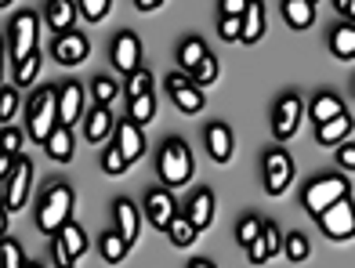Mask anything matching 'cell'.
Here are the masks:
<instances>
[{"label": "cell", "mask_w": 355, "mask_h": 268, "mask_svg": "<svg viewBox=\"0 0 355 268\" xmlns=\"http://www.w3.org/2000/svg\"><path fill=\"white\" fill-rule=\"evenodd\" d=\"M69 211H73V193H69L66 185L51 188V193H47V199H44V207H40V214H37L40 232L58 235L62 229L69 225Z\"/></svg>", "instance_id": "1"}, {"label": "cell", "mask_w": 355, "mask_h": 268, "mask_svg": "<svg viewBox=\"0 0 355 268\" xmlns=\"http://www.w3.org/2000/svg\"><path fill=\"white\" fill-rule=\"evenodd\" d=\"M29 134H33L37 141H44L47 145V138H51L58 131V94L55 91H40L37 98H33V109H29Z\"/></svg>", "instance_id": "2"}, {"label": "cell", "mask_w": 355, "mask_h": 268, "mask_svg": "<svg viewBox=\"0 0 355 268\" xmlns=\"http://www.w3.org/2000/svg\"><path fill=\"white\" fill-rule=\"evenodd\" d=\"M348 196V181L341 175H330V178H319L309 185V193H304V207H309L315 217H322L334 203H341Z\"/></svg>", "instance_id": "3"}, {"label": "cell", "mask_w": 355, "mask_h": 268, "mask_svg": "<svg viewBox=\"0 0 355 268\" xmlns=\"http://www.w3.org/2000/svg\"><path fill=\"white\" fill-rule=\"evenodd\" d=\"M159 178H164L171 188H182L189 178H192V156L182 141H171L159 156Z\"/></svg>", "instance_id": "4"}, {"label": "cell", "mask_w": 355, "mask_h": 268, "mask_svg": "<svg viewBox=\"0 0 355 268\" xmlns=\"http://www.w3.org/2000/svg\"><path fill=\"white\" fill-rule=\"evenodd\" d=\"M84 247H87V235L80 232L76 225H66L58 235H55V265L58 268H73L76 265V258L84 254Z\"/></svg>", "instance_id": "5"}, {"label": "cell", "mask_w": 355, "mask_h": 268, "mask_svg": "<svg viewBox=\"0 0 355 268\" xmlns=\"http://www.w3.org/2000/svg\"><path fill=\"white\" fill-rule=\"evenodd\" d=\"M37 55V19L33 15H19L15 19V33H11V58L22 62Z\"/></svg>", "instance_id": "6"}, {"label": "cell", "mask_w": 355, "mask_h": 268, "mask_svg": "<svg viewBox=\"0 0 355 268\" xmlns=\"http://www.w3.org/2000/svg\"><path fill=\"white\" fill-rule=\"evenodd\" d=\"M29 185H33V167H29L26 160H19V163H15V170H11V178L4 181V203H8V211H22L26 207Z\"/></svg>", "instance_id": "7"}, {"label": "cell", "mask_w": 355, "mask_h": 268, "mask_svg": "<svg viewBox=\"0 0 355 268\" xmlns=\"http://www.w3.org/2000/svg\"><path fill=\"white\" fill-rule=\"evenodd\" d=\"M319 225L327 235H334V240H348V235H355V207L348 199L334 203V207L319 217Z\"/></svg>", "instance_id": "8"}, {"label": "cell", "mask_w": 355, "mask_h": 268, "mask_svg": "<svg viewBox=\"0 0 355 268\" xmlns=\"http://www.w3.org/2000/svg\"><path fill=\"white\" fill-rule=\"evenodd\" d=\"M290 178H294L290 156H286V152H272V156H268V163H265V188H268V196H279V193H286Z\"/></svg>", "instance_id": "9"}, {"label": "cell", "mask_w": 355, "mask_h": 268, "mask_svg": "<svg viewBox=\"0 0 355 268\" xmlns=\"http://www.w3.org/2000/svg\"><path fill=\"white\" fill-rule=\"evenodd\" d=\"M138 62H141V44L135 33H123L116 44H112V66H116L120 73L135 76L138 73Z\"/></svg>", "instance_id": "10"}, {"label": "cell", "mask_w": 355, "mask_h": 268, "mask_svg": "<svg viewBox=\"0 0 355 268\" xmlns=\"http://www.w3.org/2000/svg\"><path fill=\"white\" fill-rule=\"evenodd\" d=\"M171 102L182 109L185 116H192V113L203 109V91L192 87L189 80H182V76H171Z\"/></svg>", "instance_id": "11"}, {"label": "cell", "mask_w": 355, "mask_h": 268, "mask_svg": "<svg viewBox=\"0 0 355 268\" xmlns=\"http://www.w3.org/2000/svg\"><path fill=\"white\" fill-rule=\"evenodd\" d=\"M55 58L62 62V66H80V62L87 58V40L80 37V33H62L58 40H55Z\"/></svg>", "instance_id": "12"}, {"label": "cell", "mask_w": 355, "mask_h": 268, "mask_svg": "<svg viewBox=\"0 0 355 268\" xmlns=\"http://www.w3.org/2000/svg\"><path fill=\"white\" fill-rule=\"evenodd\" d=\"M145 214H149V222H153V229H171V222H174V199L167 196V193H149L145 196Z\"/></svg>", "instance_id": "13"}, {"label": "cell", "mask_w": 355, "mask_h": 268, "mask_svg": "<svg viewBox=\"0 0 355 268\" xmlns=\"http://www.w3.org/2000/svg\"><path fill=\"white\" fill-rule=\"evenodd\" d=\"M80 113H84V91H80V84H66V91L58 94V120L66 123H76Z\"/></svg>", "instance_id": "14"}, {"label": "cell", "mask_w": 355, "mask_h": 268, "mask_svg": "<svg viewBox=\"0 0 355 268\" xmlns=\"http://www.w3.org/2000/svg\"><path fill=\"white\" fill-rule=\"evenodd\" d=\"M301 123V98H283L276 109V134L279 138H294Z\"/></svg>", "instance_id": "15"}, {"label": "cell", "mask_w": 355, "mask_h": 268, "mask_svg": "<svg viewBox=\"0 0 355 268\" xmlns=\"http://www.w3.org/2000/svg\"><path fill=\"white\" fill-rule=\"evenodd\" d=\"M116 149H120V156H123L127 163H135L138 156L145 152V141H141V131L135 127L131 120H127V123H120V131H116Z\"/></svg>", "instance_id": "16"}, {"label": "cell", "mask_w": 355, "mask_h": 268, "mask_svg": "<svg viewBox=\"0 0 355 268\" xmlns=\"http://www.w3.org/2000/svg\"><path fill=\"white\" fill-rule=\"evenodd\" d=\"M207 149H211V156L218 163H229L232 160V131L221 127V123H214V127L207 131Z\"/></svg>", "instance_id": "17"}, {"label": "cell", "mask_w": 355, "mask_h": 268, "mask_svg": "<svg viewBox=\"0 0 355 268\" xmlns=\"http://www.w3.org/2000/svg\"><path fill=\"white\" fill-rule=\"evenodd\" d=\"M279 243H283V240H279V232L272 229V225H265V232H261V235H257V240L247 247V250H250V261H254V265H265V261L279 250Z\"/></svg>", "instance_id": "18"}, {"label": "cell", "mask_w": 355, "mask_h": 268, "mask_svg": "<svg viewBox=\"0 0 355 268\" xmlns=\"http://www.w3.org/2000/svg\"><path fill=\"white\" fill-rule=\"evenodd\" d=\"M116 225H120L123 243L131 247V243L138 240V211H135V203H127V199L116 203Z\"/></svg>", "instance_id": "19"}, {"label": "cell", "mask_w": 355, "mask_h": 268, "mask_svg": "<svg viewBox=\"0 0 355 268\" xmlns=\"http://www.w3.org/2000/svg\"><path fill=\"white\" fill-rule=\"evenodd\" d=\"M211 217H214V196L211 193H200L196 199L189 203V222L196 225V229H207V225H211Z\"/></svg>", "instance_id": "20"}, {"label": "cell", "mask_w": 355, "mask_h": 268, "mask_svg": "<svg viewBox=\"0 0 355 268\" xmlns=\"http://www.w3.org/2000/svg\"><path fill=\"white\" fill-rule=\"evenodd\" d=\"M283 15H286V22L294 26V29H309L315 8L309 4V0H286V4H283Z\"/></svg>", "instance_id": "21"}, {"label": "cell", "mask_w": 355, "mask_h": 268, "mask_svg": "<svg viewBox=\"0 0 355 268\" xmlns=\"http://www.w3.org/2000/svg\"><path fill=\"white\" fill-rule=\"evenodd\" d=\"M312 116H315V123L322 127V123H330V120H337V116H345V109H341V102H337L334 94H319V98L312 102Z\"/></svg>", "instance_id": "22"}, {"label": "cell", "mask_w": 355, "mask_h": 268, "mask_svg": "<svg viewBox=\"0 0 355 268\" xmlns=\"http://www.w3.org/2000/svg\"><path fill=\"white\" fill-rule=\"evenodd\" d=\"M261 33H265V11H261V4H250L243 15V37L239 40L254 44V40H261Z\"/></svg>", "instance_id": "23"}, {"label": "cell", "mask_w": 355, "mask_h": 268, "mask_svg": "<svg viewBox=\"0 0 355 268\" xmlns=\"http://www.w3.org/2000/svg\"><path fill=\"white\" fill-rule=\"evenodd\" d=\"M167 235H171L174 247H192V243H196V235H200V229L192 225L189 217H174L171 229H167Z\"/></svg>", "instance_id": "24"}, {"label": "cell", "mask_w": 355, "mask_h": 268, "mask_svg": "<svg viewBox=\"0 0 355 268\" xmlns=\"http://www.w3.org/2000/svg\"><path fill=\"white\" fill-rule=\"evenodd\" d=\"M73 15H76V8L69 4V0H55V4L47 8V22H51V26L58 29V33H69Z\"/></svg>", "instance_id": "25"}, {"label": "cell", "mask_w": 355, "mask_h": 268, "mask_svg": "<svg viewBox=\"0 0 355 268\" xmlns=\"http://www.w3.org/2000/svg\"><path fill=\"white\" fill-rule=\"evenodd\" d=\"M47 156H51V160H58V163H66L69 156H73V138H69L66 127H58L51 138H47Z\"/></svg>", "instance_id": "26"}, {"label": "cell", "mask_w": 355, "mask_h": 268, "mask_svg": "<svg viewBox=\"0 0 355 268\" xmlns=\"http://www.w3.org/2000/svg\"><path fill=\"white\" fill-rule=\"evenodd\" d=\"M348 127H352V120L337 116V120H330V123H322V127H319V141H322V145H337V141L348 134Z\"/></svg>", "instance_id": "27"}, {"label": "cell", "mask_w": 355, "mask_h": 268, "mask_svg": "<svg viewBox=\"0 0 355 268\" xmlns=\"http://www.w3.org/2000/svg\"><path fill=\"white\" fill-rule=\"evenodd\" d=\"M109 131H112V116L105 113V109H94L91 120H87V138L91 141H105Z\"/></svg>", "instance_id": "28"}, {"label": "cell", "mask_w": 355, "mask_h": 268, "mask_svg": "<svg viewBox=\"0 0 355 268\" xmlns=\"http://www.w3.org/2000/svg\"><path fill=\"white\" fill-rule=\"evenodd\" d=\"M123 254H127L123 235H120V232H109L105 240H102V258H105L109 265H123Z\"/></svg>", "instance_id": "29"}, {"label": "cell", "mask_w": 355, "mask_h": 268, "mask_svg": "<svg viewBox=\"0 0 355 268\" xmlns=\"http://www.w3.org/2000/svg\"><path fill=\"white\" fill-rule=\"evenodd\" d=\"M153 116H156V98H153V94H145V98H135L131 102V123H135V127L149 123Z\"/></svg>", "instance_id": "30"}, {"label": "cell", "mask_w": 355, "mask_h": 268, "mask_svg": "<svg viewBox=\"0 0 355 268\" xmlns=\"http://www.w3.org/2000/svg\"><path fill=\"white\" fill-rule=\"evenodd\" d=\"M334 55L355 58V26H341V29L334 33Z\"/></svg>", "instance_id": "31"}, {"label": "cell", "mask_w": 355, "mask_h": 268, "mask_svg": "<svg viewBox=\"0 0 355 268\" xmlns=\"http://www.w3.org/2000/svg\"><path fill=\"white\" fill-rule=\"evenodd\" d=\"M207 58V47L200 44V40H189V44H182V55H178V62H182V69H196L200 62Z\"/></svg>", "instance_id": "32"}, {"label": "cell", "mask_w": 355, "mask_h": 268, "mask_svg": "<svg viewBox=\"0 0 355 268\" xmlns=\"http://www.w3.org/2000/svg\"><path fill=\"white\" fill-rule=\"evenodd\" d=\"M218 80V62L214 55H207L196 69H192V87H207V84H214Z\"/></svg>", "instance_id": "33"}, {"label": "cell", "mask_w": 355, "mask_h": 268, "mask_svg": "<svg viewBox=\"0 0 355 268\" xmlns=\"http://www.w3.org/2000/svg\"><path fill=\"white\" fill-rule=\"evenodd\" d=\"M0 268H26L22 250L15 247L11 240H0Z\"/></svg>", "instance_id": "34"}, {"label": "cell", "mask_w": 355, "mask_h": 268, "mask_svg": "<svg viewBox=\"0 0 355 268\" xmlns=\"http://www.w3.org/2000/svg\"><path fill=\"white\" fill-rule=\"evenodd\" d=\"M37 73H40V55H33V58H26L19 69H15V84L19 87H26V84H33L37 80Z\"/></svg>", "instance_id": "35"}, {"label": "cell", "mask_w": 355, "mask_h": 268, "mask_svg": "<svg viewBox=\"0 0 355 268\" xmlns=\"http://www.w3.org/2000/svg\"><path fill=\"white\" fill-rule=\"evenodd\" d=\"M127 91H131V102H135V98H145V94H153V76L138 69V73L131 76V84H127Z\"/></svg>", "instance_id": "36"}, {"label": "cell", "mask_w": 355, "mask_h": 268, "mask_svg": "<svg viewBox=\"0 0 355 268\" xmlns=\"http://www.w3.org/2000/svg\"><path fill=\"white\" fill-rule=\"evenodd\" d=\"M286 247V254H290V261H304V258H309V240H304V235H290V240L283 243Z\"/></svg>", "instance_id": "37"}, {"label": "cell", "mask_w": 355, "mask_h": 268, "mask_svg": "<svg viewBox=\"0 0 355 268\" xmlns=\"http://www.w3.org/2000/svg\"><path fill=\"white\" fill-rule=\"evenodd\" d=\"M80 11H84L91 22H98L109 15V0H80Z\"/></svg>", "instance_id": "38"}, {"label": "cell", "mask_w": 355, "mask_h": 268, "mask_svg": "<svg viewBox=\"0 0 355 268\" xmlns=\"http://www.w3.org/2000/svg\"><path fill=\"white\" fill-rule=\"evenodd\" d=\"M261 232H265V225L257 222V217H247V222L239 225V243H243V247H250V243H254Z\"/></svg>", "instance_id": "39"}, {"label": "cell", "mask_w": 355, "mask_h": 268, "mask_svg": "<svg viewBox=\"0 0 355 268\" xmlns=\"http://www.w3.org/2000/svg\"><path fill=\"white\" fill-rule=\"evenodd\" d=\"M102 167H105V175H123V167H127V160L120 156V149L112 145L109 152H105V160H102Z\"/></svg>", "instance_id": "40"}, {"label": "cell", "mask_w": 355, "mask_h": 268, "mask_svg": "<svg viewBox=\"0 0 355 268\" xmlns=\"http://www.w3.org/2000/svg\"><path fill=\"white\" fill-rule=\"evenodd\" d=\"M15 109H19V94L15 91H0V120H11L15 116Z\"/></svg>", "instance_id": "41"}, {"label": "cell", "mask_w": 355, "mask_h": 268, "mask_svg": "<svg viewBox=\"0 0 355 268\" xmlns=\"http://www.w3.org/2000/svg\"><path fill=\"white\" fill-rule=\"evenodd\" d=\"M94 98H98V102H102V109H105L112 98H116V84L105 80V76H102V80H94Z\"/></svg>", "instance_id": "42"}, {"label": "cell", "mask_w": 355, "mask_h": 268, "mask_svg": "<svg viewBox=\"0 0 355 268\" xmlns=\"http://www.w3.org/2000/svg\"><path fill=\"white\" fill-rule=\"evenodd\" d=\"M221 37L225 40H239L243 37V19H221Z\"/></svg>", "instance_id": "43"}, {"label": "cell", "mask_w": 355, "mask_h": 268, "mask_svg": "<svg viewBox=\"0 0 355 268\" xmlns=\"http://www.w3.org/2000/svg\"><path fill=\"white\" fill-rule=\"evenodd\" d=\"M247 0H225V4H221V11H225V19H243V15H247Z\"/></svg>", "instance_id": "44"}, {"label": "cell", "mask_w": 355, "mask_h": 268, "mask_svg": "<svg viewBox=\"0 0 355 268\" xmlns=\"http://www.w3.org/2000/svg\"><path fill=\"white\" fill-rule=\"evenodd\" d=\"M19 145H22V138L15 134V131L0 134V152H4V156H15V152H19Z\"/></svg>", "instance_id": "45"}, {"label": "cell", "mask_w": 355, "mask_h": 268, "mask_svg": "<svg viewBox=\"0 0 355 268\" xmlns=\"http://www.w3.org/2000/svg\"><path fill=\"white\" fill-rule=\"evenodd\" d=\"M337 160H341V167L355 170V145H345L341 152H337Z\"/></svg>", "instance_id": "46"}, {"label": "cell", "mask_w": 355, "mask_h": 268, "mask_svg": "<svg viewBox=\"0 0 355 268\" xmlns=\"http://www.w3.org/2000/svg\"><path fill=\"white\" fill-rule=\"evenodd\" d=\"M11 170H15V167H11V160H8L4 152H0V181H8V178H11Z\"/></svg>", "instance_id": "47"}, {"label": "cell", "mask_w": 355, "mask_h": 268, "mask_svg": "<svg viewBox=\"0 0 355 268\" xmlns=\"http://www.w3.org/2000/svg\"><path fill=\"white\" fill-rule=\"evenodd\" d=\"M337 11L348 15V19H355V0H337Z\"/></svg>", "instance_id": "48"}, {"label": "cell", "mask_w": 355, "mask_h": 268, "mask_svg": "<svg viewBox=\"0 0 355 268\" xmlns=\"http://www.w3.org/2000/svg\"><path fill=\"white\" fill-rule=\"evenodd\" d=\"M159 0H138V11H156Z\"/></svg>", "instance_id": "49"}, {"label": "cell", "mask_w": 355, "mask_h": 268, "mask_svg": "<svg viewBox=\"0 0 355 268\" xmlns=\"http://www.w3.org/2000/svg\"><path fill=\"white\" fill-rule=\"evenodd\" d=\"M4 235H8V211L0 207V240H4Z\"/></svg>", "instance_id": "50"}, {"label": "cell", "mask_w": 355, "mask_h": 268, "mask_svg": "<svg viewBox=\"0 0 355 268\" xmlns=\"http://www.w3.org/2000/svg\"><path fill=\"white\" fill-rule=\"evenodd\" d=\"M192 268H214L211 261H192Z\"/></svg>", "instance_id": "51"}, {"label": "cell", "mask_w": 355, "mask_h": 268, "mask_svg": "<svg viewBox=\"0 0 355 268\" xmlns=\"http://www.w3.org/2000/svg\"><path fill=\"white\" fill-rule=\"evenodd\" d=\"M0 207H4V181H0Z\"/></svg>", "instance_id": "52"}, {"label": "cell", "mask_w": 355, "mask_h": 268, "mask_svg": "<svg viewBox=\"0 0 355 268\" xmlns=\"http://www.w3.org/2000/svg\"><path fill=\"white\" fill-rule=\"evenodd\" d=\"M0 73H4V47H0Z\"/></svg>", "instance_id": "53"}, {"label": "cell", "mask_w": 355, "mask_h": 268, "mask_svg": "<svg viewBox=\"0 0 355 268\" xmlns=\"http://www.w3.org/2000/svg\"><path fill=\"white\" fill-rule=\"evenodd\" d=\"M26 268H40V265H26Z\"/></svg>", "instance_id": "54"}]
</instances>
